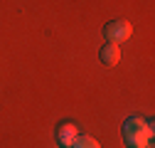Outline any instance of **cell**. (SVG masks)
<instances>
[{
  "label": "cell",
  "instance_id": "7a4b0ae2",
  "mask_svg": "<svg viewBox=\"0 0 155 148\" xmlns=\"http://www.w3.org/2000/svg\"><path fill=\"white\" fill-rule=\"evenodd\" d=\"M130 35H133V27H130L128 20H111V22L104 25V37H106L111 45H121V42H126Z\"/></svg>",
  "mask_w": 155,
  "mask_h": 148
},
{
  "label": "cell",
  "instance_id": "277c9868",
  "mask_svg": "<svg viewBox=\"0 0 155 148\" xmlns=\"http://www.w3.org/2000/svg\"><path fill=\"white\" fill-rule=\"evenodd\" d=\"M99 59H101V64H106V67H113V64H118L121 62V47L118 45H104L101 49H99Z\"/></svg>",
  "mask_w": 155,
  "mask_h": 148
},
{
  "label": "cell",
  "instance_id": "6da1fadb",
  "mask_svg": "<svg viewBox=\"0 0 155 148\" xmlns=\"http://www.w3.org/2000/svg\"><path fill=\"white\" fill-rule=\"evenodd\" d=\"M153 138V121H145L143 116H130L123 123V141L128 148H145Z\"/></svg>",
  "mask_w": 155,
  "mask_h": 148
},
{
  "label": "cell",
  "instance_id": "3957f363",
  "mask_svg": "<svg viewBox=\"0 0 155 148\" xmlns=\"http://www.w3.org/2000/svg\"><path fill=\"white\" fill-rule=\"evenodd\" d=\"M76 136H79V131H76L74 123H59L57 126V141H59L62 148H71V143L76 141Z\"/></svg>",
  "mask_w": 155,
  "mask_h": 148
},
{
  "label": "cell",
  "instance_id": "8992f818",
  "mask_svg": "<svg viewBox=\"0 0 155 148\" xmlns=\"http://www.w3.org/2000/svg\"><path fill=\"white\" fill-rule=\"evenodd\" d=\"M59 148H62V146H59Z\"/></svg>",
  "mask_w": 155,
  "mask_h": 148
},
{
  "label": "cell",
  "instance_id": "5b68a950",
  "mask_svg": "<svg viewBox=\"0 0 155 148\" xmlns=\"http://www.w3.org/2000/svg\"><path fill=\"white\" fill-rule=\"evenodd\" d=\"M71 148H101V143L91 138V136H76V141L71 143Z\"/></svg>",
  "mask_w": 155,
  "mask_h": 148
}]
</instances>
